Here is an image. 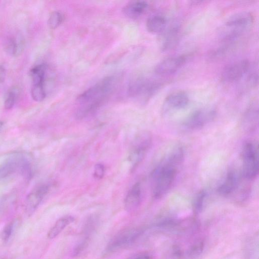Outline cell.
Instances as JSON below:
<instances>
[{
    "instance_id": "6",
    "label": "cell",
    "mask_w": 259,
    "mask_h": 259,
    "mask_svg": "<svg viewBox=\"0 0 259 259\" xmlns=\"http://www.w3.org/2000/svg\"><path fill=\"white\" fill-rule=\"evenodd\" d=\"M161 85L162 83L158 80L144 77L138 78L130 83L128 92L132 97L147 101L160 90Z\"/></svg>"
},
{
    "instance_id": "16",
    "label": "cell",
    "mask_w": 259,
    "mask_h": 259,
    "mask_svg": "<svg viewBox=\"0 0 259 259\" xmlns=\"http://www.w3.org/2000/svg\"><path fill=\"white\" fill-rule=\"evenodd\" d=\"M25 47V40L20 35L9 36L4 42V49L9 55L18 57L23 53Z\"/></svg>"
},
{
    "instance_id": "14",
    "label": "cell",
    "mask_w": 259,
    "mask_h": 259,
    "mask_svg": "<svg viewBox=\"0 0 259 259\" xmlns=\"http://www.w3.org/2000/svg\"><path fill=\"white\" fill-rule=\"evenodd\" d=\"M142 200V191L140 183H135L127 192L124 200V207L128 212L135 211L139 206Z\"/></svg>"
},
{
    "instance_id": "19",
    "label": "cell",
    "mask_w": 259,
    "mask_h": 259,
    "mask_svg": "<svg viewBox=\"0 0 259 259\" xmlns=\"http://www.w3.org/2000/svg\"><path fill=\"white\" fill-rule=\"evenodd\" d=\"M166 17L161 14H155L149 17L146 23L147 30L152 33H161L166 27Z\"/></svg>"
},
{
    "instance_id": "21",
    "label": "cell",
    "mask_w": 259,
    "mask_h": 259,
    "mask_svg": "<svg viewBox=\"0 0 259 259\" xmlns=\"http://www.w3.org/2000/svg\"><path fill=\"white\" fill-rule=\"evenodd\" d=\"M74 221V218L71 215L65 216L58 219L48 233L49 239L56 237L67 226Z\"/></svg>"
},
{
    "instance_id": "29",
    "label": "cell",
    "mask_w": 259,
    "mask_h": 259,
    "mask_svg": "<svg viewBox=\"0 0 259 259\" xmlns=\"http://www.w3.org/2000/svg\"><path fill=\"white\" fill-rule=\"evenodd\" d=\"M5 201L4 198H0V219L2 218L5 209Z\"/></svg>"
},
{
    "instance_id": "28",
    "label": "cell",
    "mask_w": 259,
    "mask_h": 259,
    "mask_svg": "<svg viewBox=\"0 0 259 259\" xmlns=\"http://www.w3.org/2000/svg\"><path fill=\"white\" fill-rule=\"evenodd\" d=\"M105 172V168L103 164L99 163L95 165L93 176L96 179L98 180L102 179L104 176Z\"/></svg>"
},
{
    "instance_id": "32",
    "label": "cell",
    "mask_w": 259,
    "mask_h": 259,
    "mask_svg": "<svg viewBox=\"0 0 259 259\" xmlns=\"http://www.w3.org/2000/svg\"><path fill=\"white\" fill-rule=\"evenodd\" d=\"M3 125H4L3 122L0 120V130L2 128Z\"/></svg>"
},
{
    "instance_id": "10",
    "label": "cell",
    "mask_w": 259,
    "mask_h": 259,
    "mask_svg": "<svg viewBox=\"0 0 259 259\" xmlns=\"http://www.w3.org/2000/svg\"><path fill=\"white\" fill-rule=\"evenodd\" d=\"M187 94L183 91L175 92L167 96L163 104L162 112L166 114L170 112L185 108L189 103Z\"/></svg>"
},
{
    "instance_id": "13",
    "label": "cell",
    "mask_w": 259,
    "mask_h": 259,
    "mask_svg": "<svg viewBox=\"0 0 259 259\" xmlns=\"http://www.w3.org/2000/svg\"><path fill=\"white\" fill-rule=\"evenodd\" d=\"M138 232L133 229H128L116 235L109 243L107 250L113 252L126 247L131 244L136 239Z\"/></svg>"
},
{
    "instance_id": "22",
    "label": "cell",
    "mask_w": 259,
    "mask_h": 259,
    "mask_svg": "<svg viewBox=\"0 0 259 259\" xmlns=\"http://www.w3.org/2000/svg\"><path fill=\"white\" fill-rule=\"evenodd\" d=\"M20 223L19 218H15L4 226L0 234L1 239L4 243H8L12 239Z\"/></svg>"
},
{
    "instance_id": "5",
    "label": "cell",
    "mask_w": 259,
    "mask_h": 259,
    "mask_svg": "<svg viewBox=\"0 0 259 259\" xmlns=\"http://www.w3.org/2000/svg\"><path fill=\"white\" fill-rule=\"evenodd\" d=\"M152 143L151 133L147 131L139 132L134 139L128 159L132 169H135L143 161Z\"/></svg>"
},
{
    "instance_id": "7",
    "label": "cell",
    "mask_w": 259,
    "mask_h": 259,
    "mask_svg": "<svg viewBox=\"0 0 259 259\" xmlns=\"http://www.w3.org/2000/svg\"><path fill=\"white\" fill-rule=\"evenodd\" d=\"M215 115V110L213 108H204L198 109L186 118L183 123V126L188 131L200 129L211 122Z\"/></svg>"
},
{
    "instance_id": "4",
    "label": "cell",
    "mask_w": 259,
    "mask_h": 259,
    "mask_svg": "<svg viewBox=\"0 0 259 259\" xmlns=\"http://www.w3.org/2000/svg\"><path fill=\"white\" fill-rule=\"evenodd\" d=\"M242 167L241 175L247 180H252L258 173V149L254 142L245 143L241 151Z\"/></svg>"
},
{
    "instance_id": "24",
    "label": "cell",
    "mask_w": 259,
    "mask_h": 259,
    "mask_svg": "<svg viewBox=\"0 0 259 259\" xmlns=\"http://www.w3.org/2000/svg\"><path fill=\"white\" fill-rule=\"evenodd\" d=\"M19 94V89L16 86L12 87L9 89L4 100V106L6 109H10L13 107Z\"/></svg>"
},
{
    "instance_id": "25",
    "label": "cell",
    "mask_w": 259,
    "mask_h": 259,
    "mask_svg": "<svg viewBox=\"0 0 259 259\" xmlns=\"http://www.w3.org/2000/svg\"><path fill=\"white\" fill-rule=\"evenodd\" d=\"M207 196V192L201 190L196 195L193 203V207L195 213H198L201 211L204 205Z\"/></svg>"
},
{
    "instance_id": "23",
    "label": "cell",
    "mask_w": 259,
    "mask_h": 259,
    "mask_svg": "<svg viewBox=\"0 0 259 259\" xmlns=\"http://www.w3.org/2000/svg\"><path fill=\"white\" fill-rule=\"evenodd\" d=\"M47 67L44 64H38L33 67L29 71V76L32 84H44Z\"/></svg>"
},
{
    "instance_id": "26",
    "label": "cell",
    "mask_w": 259,
    "mask_h": 259,
    "mask_svg": "<svg viewBox=\"0 0 259 259\" xmlns=\"http://www.w3.org/2000/svg\"><path fill=\"white\" fill-rule=\"evenodd\" d=\"M31 95L32 99L35 101H43L46 96L44 84H32L31 89Z\"/></svg>"
},
{
    "instance_id": "15",
    "label": "cell",
    "mask_w": 259,
    "mask_h": 259,
    "mask_svg": "<svg viewBox=\"0 0 259 259\" xmlns=\"http://www.w3.org/2000/svg\"><path fill=\"white\" fill-rule=\"evenodd\" d=\"M258 123V109L255 104L251 105L245 112L242 119V125L247 132H253Z\"/></svg>"
},
{
    "instance_id": "9",
    "label": "cell",
    "mask_w": 259,
    "mask_h": 259,
    "mask_svg": "<svg viewBox=\"0 0 259 259\" xmlns=\"http://www.w3.org/2000/svg\"><path fill=\"white\" fill-rule=\"evenodd\" d=\"M184 55L174 56L167 57L158 63L154 71L159 75H168L177 72L186 62Z\"/></svg>"
},
{
    "instance_id": "27",
    "label": "cell",
    "mask_w": 259,
    "mask_h": 259,
    "mask_svg": "<svg viewBox=\"0 0 259 259\" xmlns=\"http://www.w3.org/2000/svg\"><path fill=\"white\" fill-rule=\"evenodd\" d=\"M63 16L62 14L58 11L51 13L48 19V24L51 29L57 28L62 22Z\"/></svg>"
},
{
    "instance_id": "31",
    "label": "cell",
    "mask_w": 259,
    "mask_h": 259,
    "mask_svg": "<svg viewBox=\"0 0 259 259\" xmlns=\"http://www.w3.org/2000/svg\"><path fill=\"white\" fill-rule=\"evenodd\" d=\"M133 259H151V257L149 255L145 254H143L137 256L136 257Z\"/></svg>"
},
{
    "instance_id": "1",
    "label": "cell",
    "mask_w": 259,
    "mask_h": 259,
    "mask_svg": "<svg viewBox=\"0 0 259 259\" xmlns=\"http://www.w3.org/2000/svg\"><path fill=\"white\" fill-rule=\"evenodd\" d=\"M184 155L183 148L177 146L170 151L153 169L151 178L152 196L155 199L162 198L169 191Z\"/></svg>"
},
{
    "instance_id": "30",
    "label": "cell",
    "mask_w": 259,
    "mask_h": 259,
    "mask_svg": "<svg viewBox=\"0 0 259 259\" xmlns=\"http://www.w3.org/2000/svg\"><path fill=\"white\" fill-rule=\"evenodd\" d=\"M6 69L2 66H0V85L4 82L6 77Z\"/></svg>"
},
{
    "instance_id": "12",
    "label": "cell",
    "mask_w": 259,
    "mask_h": 259,
    "mask_svg": "<svg viewBox=\"0 0 259 259\" xmlns=\"http://www.w3.org/2000/svg\"><path fill=\"white\" fill-rule=\"evenodd\" d=\"M49 190L48 185H42L37 187L27 196L24 208L28 215H31L37 208L41 201L47 194Z\"/></svg>"
},
{
    "instance_id": "3",
    "label": "cell",
    "mask_w": 259,
    "mask_h": 259,
    "mask_svg": "<svg viewBox=\"0 0 259 259\" xmlns=\"http://www.w3.org/2000/svg\"><path fill=\"white\" fill-rule=\"evenodd\" d=\"M253 20V16L250 12L234 14L226 21L221 31V37L226 41L236 39L251 26Z\"/></svg>"
},
{
    "instance_id": "11",
    "label": "cell",
    "mask_w": 259,
    "mask_h": 259,
    "mask_svg": "<svg viewBox=\"0 0 259 259\" xmlns=\"http://www.w3.org/2000/svg\"><path fill=\"white\" fill-rule=\"evenodd\" d=\"M242 175L235 169L229 170L223 182L217 188V192L222 196H230L239 186Z\"/></svg>"
},
{
    "instance_id": "20",
    "label": "cell",
    "mask_w": 259,
    "mask_h": 259,
    "mask_svg": "<svg viewBox=\"0 0 259 259\" xmlns=\"http://www.w3.org/2000/svg\"><path fill=\"white\" fill-rule=\"evenodd\" d=\"M18 157V153H14L0 165V180L11 176L19 169Z\"/></svg>"
},
{
    "instance_id": "2",
    "label": "cell",
    "mask_w": 259,
    "mask_h": 259,
    "mask_svg": "<svg viewBox=\"0 0 259 259\" xmlns=\"http://www.w3.org/2000/svg\"><path fill=\"white\" fill-rule=\"evenodd\" d=\"M118 81V76H108L81 93L77 99L80 106L76 111V117L82 119L94 113L113 92Z\"/></svg>"
},
{
    "instance_id": "18",
    "label": "cell",
    "mask_w": 259,
    "mask_h": 259,
    "mask_svg": "<svg viewBox=\"0 0 259 259\" xmlns=\"http://www.w3.org/2000/svg\"><path fill=\"white\" fill-rule=\"evenodd\" d=\"M148 5L143 1H132L122 8L125 16L131 19H136L142 16L146 11Z\"/></svg>"
},
{
    "instance_id": "8",
    "label": "cell",
    "mask_w": 259,
    "mask_h": 259,
    "mask_svg": "<svg viewBox=\"0 0 259 259\" xmlns=\"http://www.w3.org/2000/svg\"><path fill=\"white\" fill-rule=\"evenodd\" d=\"M250 69V63L247 59L236 61L227 65L221 73L222 80L226 83L238 81L245 76Z\"/></svg>"
},
{
    "instance_id": "17",
    "label": "cell",
    "mask_w": 259,
    "mask_h": 259,
    "mask_svg": "<svg viewBox=\"0 0 259 259\" xmlns=\"http://www.w3.org/2000/svg\"><path fill=\"white\" fill-rule=\"evenodd\" d=\"M166 27L161 32L163 35L161 49L164 51L172 49L177 45L180 29V26L177 24H174L167 28Z\"/></svg>"
}]
</instances>
